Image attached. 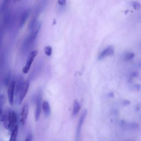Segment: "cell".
<instances>
[{"instance_id": "6da1fadb", "label": "cell", "mask_w": 141, "mask_h": 141, "mask_svg": "<svg viewBox=\"0 0 141 141\" xmlns=\"http://www.w3.org/2000/svg\"><path fill=\"white\" fill-rule=\"evenodd\" d=\"M40 28L41 23L38 22L35 27L30 31V33L24 39L22 44L21 51L23 55H26L28 51L32 48L33 43L38 36Z\"/></svg>"}, {"instance_id": "7a4b0ae2", "label": "cell", "mask_w": 141, "mask_h": 141, "mask_svg": "<svg viewBox=\"0 0 141 141\" xmlns=\"http://www.w3.org/2000/svg\"><path fill=\"white\" fill-rule=\"evenodd\" d=\"M29 86H30V80L28 79L24 82L19 92L18 93L17 95L16 96L17 102L19 105L22 104L23 100H24V98L26 97L27 92L29 90Z\"/></svg>"}, {"instance_id": "3957f363", "label": "cell", "mask_w": 141, "mask_h": 141, "mask_svg": "<svg viewBox=\"0 0 141 141\" xmlns=\"http://www.w3.org/2000/svg\"><path fill=\"white\" fill-rule=\"evenodd\" d=\"M35 102L36 105L35 111V119L37 122L39 120L42 109V97L41 93H38L35 97Z\"/></svg>"}, {"instance_id": "277c9868", "label": "cell", "mask_w": 141, "mask_h": 141, "mask_svg": "<svg viewBox=\"0 0 141 141\" xmlns=\"http://www.w3.org/2000/svg\"><path fill=\"white\" fill-rule=\"evenodd\" d=\"M38 54V50H33L31 52L30 54L28 55L27 62L26 63L25 66L23 68V72L24 74H27L29 72V70L31 69L32 64L34 61L35 57L37 56Z\"/></svg>"}, {"instance_id": "5b68a950", "label": "cell", "mask_w": 141, "mask_h": 141, "mask_svg": "<svg viewBox=\"0 0 141 141\" xmlns=\"http://www.w3.org/2000/svg\"><path fill=\"white\" fill-rule=\"evenodd\" d=\"M15 86L16 81L12 80L10 82L7 89V95L9 104L12 105L14 103V97L15 95Z\"/></svg>"}, {"instance_id": "8992f818", "label": "cell", "mask_w": 141, "mask_h": 141, "mask_svg": "<svg viewBox=\"0 0 141 141\" xmlns=\"http://www.w3.org/2000/svg\"><path fill=\"white\" fill-rule=\"evenodd\" d=\"M87 114V110H84L83 113H82V115H80V118L79 119V121L78 123V125L77 127V131H76V141H79V137H80V134L82 130V126L83 125V123L85 121V119L86 118Z\"/></svg>"}, {"instance_id": "52a82bcc", "label": "cell", "mask_w": 141, "mask_h": 141, "mask_svg": "<svg viewBox=\"0 0 141 141\" xmlns=\"http://www.w3.org/2000/svg\"><path fill=\"white\" fill-rule=\"evenodd\" d=\"M9 131L12 132L17 125V116L13 110H9Z\"/></svg>"}, {"instance_id": "ba28073f", "label": "cell", "mask_w": 141, "mask_h": 141, "mask_svg": "<svg viewBox=\"0 0 141 141\" xmlns=\"http://www.w3.org/2000/svg\"><path fill=\"white\" fill-rule=\"evenodd\" d=\"M29 113V105L27 103H26L23 106L20 115V122L21 124L23 126L27 121Z\"/></svg>"}, {"instance_id": "9c48e42d", "label": "cell", "mask_w": 141, "mask_h": 141, "mask_svg": "<svg viewBox=\"0 0 141 141\" xmlns=\"http://www.w3.org/2000/svg\"><path fill=\"white\" fill-rule=\"evenodd\" d=\"M114 48L113 46H109L102 51L98 56L99 60H102L103 58L114 54Z\"/></svg>"}, {"instance_id": "30bf717a", "label": "cell", "mask_w": 141, "mask_h": 141, "mask_svg": "<svg viewBox=\"0 0 141 141\" xmlns=\"http://www.w3.org/2000/svg\"><path fill=\"white\" fill-rule=\"evenodd\" d=\"M5 104V97L3 94L0 95V121H2L4 115V107Z\"/></svg>"}, {"instance_id": "8fae6325", "label": "cell", "mask_w": 141, "mask_h": 141, "mask_svg": "<svg viewBox=\"0 0 141 141\" xmlns=\"http://www.w3.org/2000/svg\"><path fill=\"white\" fill-rule=\"evenodd\" d=\"M43 111L46 116H49L51 114V109L49 103L48 101L44 100L42 103Z\"/></svg>"}, {"instance_id": "7c38bea8", "label": "cell", "mask_w": 141, "mask_h": 141, "mask_svg": "<svg viewBox=\"0 0 141 141\" xmlns=\"http://www.w3.org/2000/svg\"><path fill=\"white\" fill-rule=\"evenodd\" d=\"M18 132H19V127L17 125L11 132L9 141H17Z\"/></svg>"}, {"instance_id": "4fadbf2b", "label": "cell", "mask_w": 141, "mask_h": 141, "mask_svg": "<svg viewBox=\"0 0 141 141\" xmlns=\"http://www.w3.org/2000/svg\"><path fill=\"white\" fill-rule=\"evenodd\" d=\"M80 110V104L77 100H75L73 103V109L72 111L73 116L77 115L79 113Z\"/></svg>"}, {"instance_id": "5bb4252c", "label": "cell", "mask_w": 141, "mask_h": 141, "mask_svg": "<svg viewBox=\"0 0 141 141\" xmlns=\"http://www.w3.org/2000/svg\"><path fill=\"white\" fill-rule=\"evenodd\" d=\"M134 57V54L133 52H128L126 53L124 56L125 60L126 61H130L132 60Z\"/></svg>"}, {"instance_id": "9a60e30c", "label": "cell", "mask_w": 141, "mask_h": 141, "mask_svg": "<svg viewBox=\"0 0 141 141\" xmlns=\"http://www.w3.org/2000/svg\"><path fill=\"white\" fill-rule=\"evenodd\" d=\"M44 52L46 56H50L52 54V48L50 46H46L44 49Z\"/></svg>"}, {"instance_id": "2e32d148", "label": "cell", "mask_w": 141, "mask_h": 141, "mask_svg": "<svg viewBox=\"0 0 141 141\" xmlns=\"http://www.w3.org/2000/svg\"><path fill=\"white\" fill-rule=\"evenodd\" d=\"M132 6L135 9H139L141 7L140 4L138 2L136 1L132 2Z\"/></svg>"}, {"instance_id": "e0dca14e", "label": "cell", "mask_w": 141, "mask_h": 141, "mask_svg": "<svg viewBox=\"0 0 141 141\" xmlns=\"http://www.w3.org/2000/svg\"><path fill=\"white\" fill-rule=\"evenodd\" d=\"M138 127H139V125L136 122L128 123V128H130L131 129H136V128H137Z\"/></svg>"}, {"instance_id": "ac0fdd59", "label": "cell", "mask_w": 141, "mask_h": 141, "mask_svg": "<svg viewBox=\"0 0 141 141\" xmlns=\"http://www.w3.org/2000/svg\"><path fill=\"white\" fill-rule=\"evenodd\" d=\"M58 4H59L61 6H64L66 4V1H64V0H59V1H57Z\"/></svg>"}, {"instance_id": "d6986e66", "label": "cell", "mask_w": 141, "mask_h": 141, "mask_svg": "<svg viewBox=\"0 0 141 141\" xmlns=\"http://www.w3.org/2000/svg\"><path fill=\"white\" fill-rule=\"evenodd\" d=\"M32 136L31 134H29L28 136V137L26 138L24 141H32Z\"/></svg>"}, {"instance_id": "ffe728a7", "label": "cell", "mask_w": 141, "mask_h": 141, "mask_svg": "<svg viewBox=\"0 0 141 141\" xmlns=\"http://www.w3.org/2000/svg\"><path fill=\"white\" fill-rule=\"evenodd\" d=\"M122 104H123V105H128L130 104V102L128 101V100H124V101H123Z\"/></svg>"}, {"instance_id": "44dd1931", "label": "cell", "mask_w": 141, "mask_h": 141, "mask_svg": "<svg viewBox=\"0 0 141 141\" xmlns=\"http://www.w3.org/2000/svg\"><path fill=\"white\" fill-rule=\"evenodd\" d=\"M135 88H136L137 90H140L141 89V86L139 84H136L135 85Z\"/></svg>"}, {"instance_id": "7402d4cb", "label": "cell", "mask_w": 141, "mask_h": 141, "mask_svg": "<svg viewBox=\"0 0 141 141\" xmlns=\"http://www.w3.org/2000/svg\"><path fill=\"white\" fill-rule=\"evenodd\" d=\"M132 77H137V76H138V73L136 72H133L132 73Z\"/></svg>"}]
</instances>
